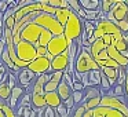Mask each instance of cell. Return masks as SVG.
Segmentation results:
<instances>
[{
  "instance_id": "52a82bcc",
  "label": "cell",
  "mask_w": 128,
  "mask_h": 117,
  "mask_svg": "<svg viewBox=\"0 0 128 117\" xmlns=\"http://www.w3.org/2000/svg\"><path fill=\"white\" fill-rule=\"evenodd\" d=\"M127 14H128V7L124 4V2L122 0H116V3L112 6L110 11L106 14V20L116 25L120 21H124L127 18Z\"/></svg>"
},
{
  "instance_id": "30bf717a",
  "label": "cell",
  "mask_w": 128,
  "mask_h": 117,
  "mask_svg": "<svg viewBox=\"0 0 128 117\" xmlns=\"http://www.w3.org/2000/svg\"><path fill=\"white\" fill-rule=\"evenodd\" d=\"M17 81H18V86H21L22 88H25L28 91L29 88H32L34 80H36V74L33 72L28 69V68H24V69H20V72L17 73Z\"/></svg>"
},
{
  "instance_id": "e575fe53",
  "label": "cell",
  "mask_w": 128,
  "mask_h": 117,
  "mask_svg": "<svg viewBox=\"0 0 128 117\" xmlns=\"http://www.w3.org/2000/svg\"><path fill=\"white\" fill-rule=\"evenodd\" d=\"M46 54H47V47H36L37 58H39V56H46Z\"/></svg>"
},
{
  "instance_id": "cb8c5ba5",
  "label": "cell",
  "mask_w": 128,
  "mask_h": 117,
  "mask_svg": "<svg viewBox=\"0 0 128 117\" xmlns=\"http://www.w3.org/2000/svg\"><path fill=\"white\" fill-rule=\"evenodd\" d=\"M99 103H100V98H94V99H88L86 102H83V105L86 108V110H94L99 106Z\"/></svg>"
},
{
  "instance_id": "60d3db41",
  "label": "cell",
  "mask_w": 128,
  "mask_h": 117,
  "mask_svg": "<svg viewBox=\"0 0 128 117\" xmlns=\"http://www.w3.org/2000/svg\"><path fill=\"white\" fill-rule=\"evenodd\" d=\"M3 29V24H2V20H0V30Z\"/></svg>"
},
{
  "instance_id": "1f68e13d",
  "label": "cell",
  "mask_w": 128,
  "mask_h": 117,
  "mask_svg": "<svg viewBox=\"0 0 128 117\" xmlns=\"http://www.w3.org/2000/svg\"><path fill=\"white\" fill-rule=\"evenodd\" d=\"M8 72L10 70L7 69L4 65H0V83H3V81L7 80V76H8Z\"/></svg>"
},
{
  "instance_id": "9c48e42d",
  "label": "cell",
  "mask_w": 128,
  "mask_h": 117,
  "mask_svg": "<svg viewBox=\"0 0 128 117\" xmlns=\"http://www.w3.org/2000/svg\"><path fill=\"white\" fill-rule=\"evenodd\" d=\"M50 64L51 62L48 61L47 58L39 56V58L33 59V61L28 65V69L30 70V72H33L37 77V76L44 74V73H50Z\"/></svg>"
},
{
  "instance_id": "7c38bea8",
  "label": "cell",
  "mask_w": 128,
  "mask_h": 117,
  "mask_svg": "<svg viewBox=\"0 0 128 117\" xmlns=\"http://www.w3.org/2000/svg\"><path fill=\"white\" fill-rule=\"evenodd\" d=\"M26 92V90L25 88H22L21 86H17V87H14V88L11 90V94H10V98H8V100H7V106H8L11 110H15L17 109V106H18V103H20V100H21V98L24 96V94Z\"/></svg>"
},
{
  "instance_id": "d6986e66",
  "label": "cell",
  "mask_w": 128,
  "mask_h": 117,
  "mask_svg": "<svg viewBox=\"0 0 128 117\" xmlns=\"http://www.w3.org/2000/svg\"><path fill=\"white\" fill-rule=\"evenodd\" d=\"M70 12H72V10H70V8H58L55 11V15H54V17H55V20L58 21L62 26H65V24H66V21H68V18H69Z\"/></svg>"
},
{
  "instance_id": "f1b7e54d",
  "label": "cell",
  "mask_w": 128,
  "mask_h": 117,
  "mask_svg": "<svg viewBox=\"0 0 128 117\" xmlns=\"http://www.w3.org/2000/svg\"><path fill=\"white\" fill-rule=\"evenodd\" d=\"M55 113L58 114L59 117H69V110L66 109V106H65L64 103H61L58 108H55Z\"/></svg>"
},
{
  "instance_id": "f546056e",
  "label": "cell",
  "mask_w": 128,
  "mask_h": 117,
  "mask_svg": "<svg viewBox=\"0 0 128 117\" xmlns=\"http://www.w3.org/2000/svg\"><path fill=\"white\" fill-rule=\"evenodd\" d=\"M125 77H127V70L122 69V68H118V77H117V86H124Z\"/></svg>"
},
{
  "instance_id": "e0dca14e",
  "label": "cell",
  "mask_w": 128,
  "mask_h": 117,
  "mask_svg": "<svg viewBox=\"0 0 128 117\" xmlns=\"http://www.w3.org/2000/svg\"><path fill=\"white\" fill-rule=\"evenodd\" d=\"M72 88H70L69 86H68L66 83H65L64 80L61 81V83H59V86H58V88H56V94L59 95V99L62 100V102H64V100H66L70 96V95H72Z\"/></svg>"
},
{
  "instance_id": "ffe728a7",
  "label": "cell",
  "mask_w": 128,
  "mask_h": 117,
  "mask_svg": "<svg viewBox=\"0 0 128 117\" xmlns=\"http://www.w3.org/2000/svg\"><path fill=\"white\" fill-rule=\"evenodd\" d=\"M88 76V87H98L100 84V69L99 70H91L87 73Z\"/></svg>"
},
{
  "instance_id": "9a60e30c",
  "label": "cell",
  "mask_w": 128,
  "mask_h": 117,
  "mask_svg": "<svg viewBox=\"0 0 128 117\" xmlns=\"http://www.w3.org/2000/svg\"><path fill=\"white\" fill-rule=\"evenodd\" d=\"M100 72L106 76V78L109 80L112 88H113L117 83V77H118V68H100Z\"/></svg>"
},
{
  "instance_id": "8992f818",
  "label": "cell",
  "mask_w": 128,
  "mask_h": 117,
  "mask_svg": "<svg viewBox=\"0 0 128 117\" xmlns=\"http://www.w3.org/2000/svg\"><path fill=\"white\" fill-rule=\"evenodd\" d=\"M15 52H17V56L20 61L26 62V64H30L33 59L37 58L36 55V48L32 44L21 40L18 44H15Z\"/></svg>"
},
{
  "instance_id": "603a6c76",
  "label": "cell",
  "mask_w": 128,
  "mask_h": 117,
  "mask_svg": "<svg viewBox=\"0 0 128 117\" xmlns=\"http://www.w3.org/2000/svg\"><path fill=\"white\" fill-rule=\"evenodd\" d=\"M114 3H116V0H102V2H100V6H99L100 12L106 15L109 11H110L112 6H113Z\"/></svg>"
},
{
  "instance_id": "836d02e7",
  "label": "cell",
  "mask_w": 128,
  "mask_h": 117,
  "mask_svg": "<svg viewBox=\"0 0 128 117\" xmlns=\"http://www.w3.org/2000/svg\"><path fill=\"white\" fill-rule=\"evenodd\" d=\"M72 91H84V86L81 84V81H73Z\"/></svg>"
},
{
  "instance_id": "4dcf8cb0",
  "label": "cell",
  "mask_w": 128,
  "mask_h": 117,
  "mask_svg": "<svg viewBox=\"0 0 128 117\" xmlns=\"http://www.w3.org/2000/svg\"><path fill=\"white\" fill-rule=\"evenodd\" d=\"M10 3H11V0H0V17L8 10Z\"/></svg>"
},
{
  "instance_id": "ac0fdd59",
  "label": "cell",
  "mask_w": 128,
  "mask_h": 117,
  "mask_svg": "<svg viewBox=\"0 0 128 117\" xmlns=\"http://www.w3.org/2000/svg\"><path fill=\"white\" fill-rule=\"evenodd\" d=\"M78 4L84 11H95V10H99L100 2L99 0H78Z\"/></svg>"
},
{
  "instance_id": "44dd1931",
  "label": "cell",
  "mask_w": 128,
  "mask_h": 117,
  "mask_svg": "<svg viewBox=\"0 0 128 117\" xmlns=\"http://www.w3.org/2000/svg\"><path fill=\"white\" fill-rule=\"evenodd\" d=\"M100 90L98 87H88L84 88V102L88 99H94V98H100Z\"/></svg>"
},
{
  "instance_id": "5b68a950",
  "label": "cell",
  "mask_w": 128,
  "mask_h": 117,
  "mask_svg": "<svg viewBox=\"0 0 128 117\" xmlns=\"http://www.w3.org/2000/svg\"><path fill=\"white\" fill-rule=\"evenodd\" d=\"M99 106L110 108L114 110H118L125 117H128V98L127 96H112V95H103L100 96Z\"/></svg>"
},
{
  "instance_id": "8d00e7d4",
  "label": "cell",
  "mask_w": 128,
  "mask_h": 117,
  "mask_svg": "<svg viewBox=\"0 0 128 117\" xmlns=\"http://www.w3.org/2000/svg\"><path fill=\"white\" fill-rule=\"evenodd\" d=\"M4 50H6V42H4V39L2 37V39H0V56H2V54H3Z\"/></svg>"
},
{
  "instance_id": "f35d334b",
  "label": "cell",
  "mask_w": 128,
  "mask_h": 117,
  "mask_svg": "<svg viewBox=\"0 0 128 117\" xmlns=\"http://www.w3.org/2000/svg\"><path fill=\"white\" fill-rule=\"evenodd\" d=\"M4 105H6V103H4ZM4 105H3V108H4ZM3 108L0 109V117H6V113H4V109Z\"/></svg>"
},
{
  "instance_id": "8fae6325",
  "label": "cell",
  "mask_w": 128,
  "mask_h": 117,
  "mask_svg": "<svg viewBox=\"0 0 128 117\" xmlns=\"http://www.w3.org/2000/svg\"><path fill=\"white\" fill-rule=\"evenodd\" d=\"M69 66V56H68V50L62 52L61 55L54 56V59L50 64V73L52 72H65Z\"/></svg>"
},
{
  "instance_id": "484cf974",
  "label": "cell",
  "mask_w": 128,
  "mask_h": 117,
  "mask_svg": "<svg viewBox=\"0 0 128 117\" xmlns=\"http://www.w3.org/2000/svg\"><path fill=\"white\" fill-rule=\"evenodd\" d=\"M108 95H112V96H125V91H124V86H114L113 88L110 90V92H109Z\"/></svg>"
},
{
  "instance_id": "4fadbf2b",
  "label": "cell",
  "mask_w": 128,
  "mask_h": 117,
  "mask_svg": "<svg viewBox=\"0 0 128 117\" xmlns=\"http://www.w3.org/2000/svg\"><path fill=\"white\" fill-rule=\"evenodd\" d=\"M62 76H64V72H52L50 73V80L46 83L44 86V92H54L56 91L59 83L62 81Z\"/></svg>"
},
{
  "instance_id": "ab89813d",
  "label": "cell",
  "mask_w": 128,
  "mask_h": 117,
  "mask_svg": "<svg viewBox=\"0 0 128 117\" xmlns=\"http://www.w3.org/2000/svg\"><path fill=\"white\" fill-rule=\"evenodd\" d=\"M84 117H92V110H87L86 114H84Z\"/></svg>"
},
{
  "instance_id": "2e32d148",
  "label": "cell",
  "mask_w": 128,
  "mask_h": 117,
  "mask_svg": "<svg viewBox=\"0 0 128 117\" xmlns=\"http://www.w3.org/2000/svg\"><path fill=\"white\" fill-rule=\"evenodd\" d=\"M44 100H46V106L48 108H58L59 105L62 103V100L59 99V95L56 94V91L54 92H44Z\"/></svg>"
},
{
  "instance_id": "5bb4252c",
  "label": "cell",
  "mask_w": 128,
  "mask_h": 117,
  "mask_svg": "<svg viewBox=\"0 0 128 117\" xmlns=\"http://www.w3.org/2000/svg\"><path fill=\"white\" fill-rule=\"evenodd\" d=\"M92 117H125V116L122 113H120L118 110L105 108V106H98L96 109L92 110Z\"/></svg>"
},
{
  "instance_id": "277c9868",
  "label": "cell",
  "mask_w": 128,
  "mask_h": 117,
  "mask_svg": "<svg viewBox=\"0 0 128 117\" xmlns=\"http://www.w3.org/2000/svg\"><path fill=\"white\" fill-rule=\"evenodd\" d=\"M33 22L36 24V25L44 28L46 30H48L52 36H61V34H64V26L55 20L54 15H48V14L42 12L40 15H37V17L34 18Z\"/></svg>"
},
{
  "instance_id": "d4e9b609",
  "label": "cell",
  "mask_w": 128,
  "mask_h": 117,
  "mask_svg": "<svg viewBox=\"0 0 128 117\" xmlns=\"http://www.w3.org/2000/svg\"><path fill=\"white\" fill-rule=\"evenodd\" d=\"M86 112H87L86 108H84V105L81 103V105H77L72 112H70V113H69V117H84Z\"/></svg>"
},
{
  "instance_id": "ba28073f",
  "label": "cell",
  "mask_w": 128,
  "mask_h": 117,
  "mask_svg": "<svg viewBox=\"0 0 128 117\" xmlns=\"http://www.w3.org/2000/svg\"><path fill=\"white\" fill-rule=\"evenodd\" d=\"M68 47H69V43L65 39L64 34L52 36V39L47 44V52H50L52 56H56V55H61L62 52H65L68 50Z\"/></svg>"
},
{
  "instance_id": "83f0119b",
  "label": "cell",
  "mask_w": 128,
  "mask_h": 117,
  "mask_svg": "<svg viewBox=\"0 0 128 117\" xmlns=\"http://www.w3.org/2000/svg\"><path fill=\"white\" fill-rule=\"evenodd\" d=\"M6 83H7V86L10 87V88H14V87H17L18 86V81H17V76L14 74V73H11V72H8V76H7V80H6Z\"/></svg>"
},
{
  "instance_id": "4316f807",
  "label": "cell",
  "mask_w": 128,
  "mask_h": 117,
  "mask_svg": "<svg viewBox=\"0 0 128 117\" xmlns=\"http://www.w3.org/2000/svg\"><path fill=\"white\" fill-rule=\"evenodd\" d=\"M72 98H73V102L74 105H81L84 102V91H73L72 92Z\"/></svg>"
},
{
  "instance_id": "7402d4cb",
  "label": "cell",
  "mask_w": 128,
  "mask_h": 117,
  "mask_svg": "<svg viewBox=\"0 0 128 117\" xmlns=\"http://www.w3.org/2000/svg\"><path fill=\"white\" fill-rule=\"evenodd\" d=\"M10 94H11V88L7 86L6 81L0 83V100L6 103L7 100H8V98H10Z\"/></svg>"
},
{
  "instance_id": "74e56055",
  "label": "cell",
  "mask_w": 128,
  "mask_h": 117,
  "mask_svg": "<svg viewBox=\"0 0 128 117\" xmlns=\"http://www.w3.org/2000/svg\"><path fill=\"white\" fill-rule=\"evenodd\" d=\"M124 91H125V96L128 98V69H127V77L124 81Z\"/></svg>"
},
{
  "instance_id": "b9f144b4",
  "label": "cell",
  "mask_w": 128,
  "mask_h": 117,
  "mask_svg": "<svg viewBox=\"0 0 128 117\" xmlns=\"http://www.w3.org/2000/svg\"><path fill=\"white\" fill-rule=\"evenodd\" d=\"M125 20H127V22H128V14H127V18H125Z\"/></svg>"
},
{
  "instance_id": "3957f363",
  "label": "cell",
  "mask_w": 128,
  "mask_h": 117,
  "mask_svg": "<svg viewBox=\"0 0 128 117\" xmlns=\"http://www.w3.org/2000/svg\"><path fill=\"white\" fill-rule=\"evenodd\" d=\"M91 70H99V66L96 65V62L94 61V58L91 56L90 52V47L84 48L77 54V58L74 61V72L84 74V73H88Z\"/></svg>"
},
{
  "instance_id": "ee69618b",
  "label": "cell",
  "mask_w": 128,
  "mask_h": 117,
  "mask_svg": "<svg viewBox=\"0 0 128 117\" xmlns=\"http://www.w3.org/2000/svg\"><path fill=\"white\" fill-rule=\"evenodd\" d=\"M127 36H128V33H127Z\"/></svg>"
},
{
  "instance_id": "d6a6232c",
  "label": "cell",
  "mask_w": 128,
  "mask_h": 117,
  "mask_svg": "<svg viewBox=\"0 0 128 117\" xmlns=\"http://www.w3.org/2000/svg\"><path fill=\"white\" fill-rule=\"evenodd\" d=\"M116 25H117V28L120 29V32H121L122 34H127L128 33V22H127V20L120 21V22L116 24Z\"/></svg>"
},
{
  "instance_id": "6da1fadb",
  "label": "cell",
  "mask_w": 128,
  "mask_h": 117,
  "mask_svg": "<svg viewBox=\"0 0 128 117\" xmlns=\"http://www.w3.org/2000/svg\"><path fill=\"white\" fill-rule=\"evenodd\" d=\"M52 39V34L44 28L36 25L34 22L26 25L20 33V40L32 44L34 48L36 47H47L48 42Z\"/></svg>"
},
{
  "instance_id": "d590c367",
  "label": "cell",
  "mask_w": 128,
  "mask_h": 117,
  "mask_svg": "<svg viewBox=\"0 0 128 117\" xmlns=\"http://www.w3.org/2000/svg\"><path fill=\"white\" fill-rule=\"evenodd\" d=\"M4 113H6V117H17L15 116V112L14 110H11V109L8 108V106H7V103L6 105H4Z\"/></svg>"
},
{
  "instance_id": "7a4b0ae2",
  "label": "cell",
  "mask_w": 128,
  "mask_h": 117,
  "mask_svg": "<svg viewBox=\"0 0 128 117\" xmlns=\"http://www.w3.org/2000/svg\"><path fill=\"white\" fill-rule=\"evenodd\" d=\"M81 32H83V20L77 17L76 12H70L69 18H68L66 24L64 26V36L68 40V43L76 42V40L80 39Z\"/></svg>"
},
{
  "instance_id": "7bdbcfd3",
  "label": "cell",
  "mask_w": 128,
  "mask_h": 117,
  "mask_svg": "<svg viewBox=\"0 0 128 117\" xmlns=\"http://www.w3.org/2000/svg\"><path fill=\"white\" fill-rule=\"evenodd\" d=\"M0 65H2V59H0Z\"/></svg>"
}]
</instances>
